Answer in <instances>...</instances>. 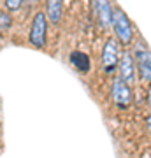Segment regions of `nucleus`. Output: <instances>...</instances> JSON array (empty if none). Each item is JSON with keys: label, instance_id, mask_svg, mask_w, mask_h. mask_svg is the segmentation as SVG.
<instances>
[{"label": "nucleus", "instance_id": "f257e3e1", "mask_svg": "<svg viewBox=\"0 0 151 158\" xmlns=\"http://www.w3.org/2000/svg\"><path fill=\"white\" fill-rule=\"evenodd\" d=\"M46 34H48V18L44 11L35 12L34 19H32V27H30V44L35 48H44L46 44Z\"/></svg>", "mask_w": 151, "mask_h": 158}, {"label": "nucleus", "instance_id": "f03ea898", "mask_svg": "<svg viewBox=\"0 0 151 158\" xmlns=\"http://www.w3.org/2000/svg\"><path fill=\"white\" fill-rule=\"evenodd\" d=\"M112 27H114V34L121 44H128L132 40V25H130L128 18L125 16L121 9L112 11Z\"/></svg>", "mask_w": 151, "mask_h": 158}, {"label": "nucleus", "instance_id": "7ed1b4c3", "mask_svg": "<svg viewBox=\"0 0 151 158\" xmlns=\"http://www.w3.org/2000/svg\"><path fill=\"white\" fill-rule=\"evenodd\" d=\"M120 48H118L116 40L114 39H107L102 49V69L104 72H112L120 63Z\"/></svg>", "mask_w": 151, "mask_h": 158}, {"label": "nucleus", "instance_id": "20e7f679", "mask_svg": "<svg viewBox=\"0 0 151 158\" xmlns=\"http://www.w3.org/2000/svg\"><path fill=\"white\" fill-rule=\"evenodd\" d=\"M111 97L112 102L116 104L118 107H128L132 104V90H130V85H127L121 77L114 79L111 88Z\"/></svg>", "mask_w": 151, "mask_h": 158}, {"label": "nucleus", "instance_id": "39448f33", "mask_svg": "<svg viewBox=\"0 0 151 158\" xmlns=\"http://www.w3.org/2000/svg\"><path fill=\"white\" fill-rule=\"evenodd\" d=\"M134 60H135V65L139 69V74L141 77L146 79V81H151V51L142 44H137L135 46V51H134Z\"/></svg>", "mask_w": 151, "mask_h": 158}, {"label": "nucleus", "instance_id": "423d86ee", "mask_svg": "<svg viewBox=\"0 0 151 158\" xmlns=\"http://www.w3.org/2000/svg\"><path fill=\"white\" fill-rule=\"evenodd\" d=\"M93 12L97 16V21L102 28H107L112 23V9L109 6V0H91Z\"/></svg>", "mask_w": 151, "mask_h": 158}, {"label": "nucleus", "instance_id": "0eeeda50", "mask_svg": "<svg viewBox=\"0 0 151 158\" xmlns=\"http://www.w3.org/2000/svg\"><path fill=\"white\" fill-rule=\"evenodd\" d=\"M120 77L128 85H132L135 79V60L128 51L121 53V58H120Z\"/></svg>", "mask_w": 151, "mask_h": 158}, {"label": "nucleus", "instance_id": "6e6552de", "mask_svg": "<svg viewBox=\"0 0 151 158\" xmlns=\"http://www.w3.org/2000/svg\"><path fill=\"white\" fill-rule=\"evenodd\" d=\"M46 18L53 25H58L62 18V0H46Z\"/></svg>", "mask_w": 151, "mask_h": 158}, {"label": "nucleus", "instance_id": "1a4fd4ad", "mask_svg": "<svg viewBox=\"0 0 151 158\" xmlns=\"http://www.w3.org/2000/svg\"><path fill=\"white\" fill-rule=\"evenodd\" d=\"M70 63L78 69L79 72H88L90 70V58L83 51H72L70 53Z\"/></svg>", "mask_w": 151, "mask_h": 158}, {"label": "nucleus", "instance_id": "9d476101", "mask_svg": "<svg viewBox=\"0 0 151 158\" xmlns=\"http://www.w3.org/2000/svg\"><path fill=\"white\" fill-rule=\"evenodd\" d=\"M11 25H12L11 16H9L7 12H0V34H4L6 30H9Z\"/></svg>", "mask_w": 151, "mask_h": 158}, {"label": "nucleus", "instance_id": "9b49d317", "mask_svg": "<svg viewBox=\"0 0 151 158\" xmlns=\"http://www.w3.org/2000/svg\"><path fill=\"white\" fill-rule=\"evenodd\" d=\"M21 4H23V0H6V7L9 11H16Z\"/></svg>", "mask_w": 151, "mask_h": 158}, {"label": "nucleus", "instance_id": "f8f14e48", "mask_svg": "<svg viewBox=\"0 0 151 158\" xmlns=\"http://www.w3.org/2000/svg\"><path fill=\"white\" fill-rule=\"evenodd\" d=\"M148 104H149V107H151V86H149V91H148Z\"/></svg>", "mask_w": 151, "mask_h": 158}, {"label": "nucleus", "instance_id": "ddd939ff", "mask_svg": "<svg viewBox=\"0 0 151 158\" xmlns=\"http://www.w3.org/2000/svg\"><path fill=\"white\" fill-rule=\"evenodd\" d=\"M148 127H149V130H151V116L148 118Z\"/></svg>", "mask_w": 151, "mask_h": 158}]
</instances>
